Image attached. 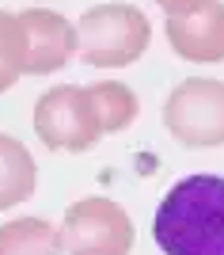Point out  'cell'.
<instances>
[{"label": "cell", "instance_id": "6da1fadb", "mask_svg": "<svg viewBox=\"0 0 224 255\" xmlns=\"http://www.w3.org/2000/svg\"><path fill=\"white\" fill-rule=\"evenodd\" d=\"M152 240L163 255H224V175H182L156 206Z\"/></svg>", "mask_w": 224, "mask_h": 255}, {"label": "cell", "instance_id": "7a4b0ae2", "mask_svg": "<svg viewBox=\"0 0 224 255\" xmlns=\"http://www.w3.org/2000/svg\"><path fill=\"white\" fill-rule=\"evenodd\" d=\"M76 57L91 69H126L152 42L149 15L133 4H95L76 19Z\"/></svg>", "mask_w": 224, "mask_h": 255}, {"label": "cell", "instance_id": "3957f363", "mask_svg": "<svg viewBox=\"0 0 224 255\" xmlns=\"http://www.w3.org/2000/svg\"><path fill=\"white\" fill-rule=\"evenodd\" d=\"M163 126L186 149L224 145V80L186 76L163 99Z\"/></svg>", "mask_w": 224, "mask_h": 255}, {"label": "cell", "instance_id": "277c9868", "mask_svg": "<svg viewBox=\"0 0 224 255\" xmlns=\"http://www.w3.org/2000/svg\"><path fill=\"white\" fill-rule=\"evenodd\" d=\"M34 133L50 152H87L103 137L87 84H54L34 99Z\"/></svg>", "mask_w": 224, "mask_h": 255}, {"label": "cell", "instance_id": "5b68a950", "mask_svg": "<svg viewBox=\"0 0 224 255\" xmlns=\"http://www.w3.org/2000/svg\"><path fill=\"white\" fill-rule=\"evenodd\" d=\"M65 252L69 255H129L133 252V221L129 213L103 194L80 198L65 210Z\"/></svg>", "mask_w": 224, "mask_h": 255}, {"label": "cell", "instance_id": "8992f818", "mask_svg": "<svg viewBox=\"0 0 224 255\" xmlns=\"http://www.w3.org/2000/svg\"><path fill=\"white\" fill-rule=\"evenodd\" d=\"M171 50L190 65L224 61V0H194L163 19Z\"/></svg>", "mask_w": 224, "mask_h": 255}, {"label": "cell", "instance_id": "52a82bcc", "mask_svg": "<svg viewBox=\"0 0 224 255\" xmlns=\"http://www.w3.org/2000/svg\"><path fill=\"white\" fill-rule=\"evenodd\" d=\"M19 23H23V42H27V76L61 73L76 57V46H80L76 42V27L61 11L23 8Z\"/></svg>", "mask_w": 224, "mask_h": 255}, {"label": "cell", "instance_id": "ba28073f", "mask_svg": "<svg viewBox=\"0 0 224 255\" xmlns=\"http://www.w3.org/2000/svg\"><path fill=\"white\" fill-rule=\"evenodd\" d=\"M38 191V164L31 149L11 133H0V213L27 202Z\"/></svg>", "mask_w": 224, "mask_h": 255}, {"label": "cell", "instance_id": "9c48e42d", "mask_svg": "<svg viewBox=\"0 0 224 255\" xmlns=\"http://www.w3.org/2000/svg\"><path fill=\"white\" fill-rule=\"evenodd\" d=\"M65 236L46 217H15L0 225V255H61Z\"/></svg>", "mask_w": 224, "mask_h": 255}, {"label": "cell", "instance_id": "30bf717a", "mask_svg": "<svg viewBox=\"0 0 224 255\" xmlns=\"http://www.w3.org/2000/svg\"><path fill=\"white\" fill-rule=\"evenodd\" d=\"M87 96H91V107H95L103 137L129 129L141 115V103L133 96V88L122 84V80H95V84H87Z\"/></svg>", "mask_w": 224, "mask_h": 255}, {"label": "cell", "instance_id": "8fae6325", "mask_svg": "<svg viewBox=\"0 0 224 255\" xmlns=\"http://www.w3.org/2000/svg\"><path fill=\"white\" fill-rule=\"evenodd\" d=\"M19 76H27L23 23H19V11H4L0 8V96H4Z\"/></svg>", "mask_w": 224, "mask_h": 255}, {"label": "cell", "instance_id": "7c38bea8", "mask_svg": "<svg viewBox=\"0 0 224 255\" xmlns=\"http://www.w3.org/2000/svg\"><path fill=\"white\" fill-rule=\"evenodd\" d=\"M152 4H160L163 11H179V8H186V4H194V0H152Z\"/></svg>", "mask_w": 224, "mask_h": 255}]
</instances>
